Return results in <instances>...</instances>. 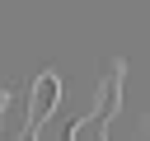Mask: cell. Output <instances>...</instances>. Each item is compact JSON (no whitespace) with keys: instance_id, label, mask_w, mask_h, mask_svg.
<instances>
[{"instance_id":"6da1fadb","label":"cell","mask_w":150,"mask_h":141,"mask_svg":"<svg viewBox=\"0 0 150 141\" xmlns=\"http://www.w3.org/2000/svg\"><path fill=\"white\" fill-rule=\"evenodd\" d=\"M117 89H122V66H112V75H108V85H103L98 108H94L89 118L70 122L66 141H103V136H108V122H112V113H117Z\"/></svg>"},{"instance_id":"7a4b0ae2","label":"cell","mask_w":150,"mask_h":141,"mask_svg":"<svg viewBox=\"0 0 150 141\" xmlns=\"http://www.w3.org/2000/svg\"><path fill=\"white\" fill-rule=\"evenodd\" d=\"M56 99H61V80L47 70V75H38V85H33V99H28V127H42L47 122V113L56 108Z\"/></svg>"},{"instance_id":"3957f363","label":"cell","mask_w":150,"mask_h":141,"mask_svg":"<svg viewBox=\"0 0 150 141\" xmlns=\"http://www.w3.org/2000/svg\"><path fill=\"white\" fill-rule=\"evenodd\" d=\"M5 108H9V94H0V122H5Z\"/></svg>"}]
</instances>
